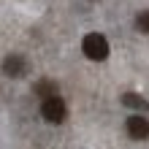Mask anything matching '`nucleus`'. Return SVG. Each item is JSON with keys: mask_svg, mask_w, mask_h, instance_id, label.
<instances>
[{"mask_svg": "<svg viewBox=\"0 0 149 149\" xmlns=\"http://www.w3.org/2000/svg\"><path fill=\"white\" fill-rule=\"evenodd\" d=\"M33 92H36L41 100H46V98L60 95V87H57V81H52V79H38L36 87H33Z\"/></svg>", "mask_w": 149, "mask_h": 149, "instance_id": "nucleus-5", "label": "nucleus"}, {"mask_svg": "<svg viewBox=\"0 0 149 149\" xmlns=\"http://www.w3.org/2000/svg\"><path fill=\"white\" fill-rule=\"evenodd\" d=\"M125 127H127V136L136 138V141H144V138H149V119L144 117V114H133V117H127Z\"/></svg>", "mask_w": 149, "mask_h": 149, "instance_id": "nucleus-4", "label": "nucleus"}, {"mask_svg": "<svg viewBox=\"0 0 149 149\" xmlns=\"http://www.w3.org/2000/svg\"><path fill=\"white\" fill-rule=\"evenodd\" d=\"M81 52H84L87 60L103 63V60L109 57V41H106V36H100V33H90V36H84V41H81Z\"/></svg>", "mask_w": 149, "mask_h": 149, "instance_id": "nucleus-1", "label": "nucleus"}, {"mask_svg": "<svg viewBox=\"0 0 149 149\" xmlns=\"http://www.w3.org/2000/svg\"><path fill=\"white\" fill-rule=\"evenodd\" d=\"M41 117L46 119L49 125H60V122H65V117H68V106H65V100L60 98V95L41 100Z\"/></svg>", "mask_w": 149, "mask_h": 149, "instance_id": "nucleus-2", "label": "nucleus"}, {"mask_svg": "<svg viewBox=\"0 0 149 149\" xmlns=\"http://www.w3.org/2000/svg\"><path fill=\"white\" fill-rule=\"evenodd\" d=\"M136 27L141 30V33H146V36H149V11H141V14L136 16Z\"/></svg>", "mask_w": 149, "mask_h": 149, "instance_id": "nucleus-7", "label": "nucleus"}, {"mask_svg": "<svg viewBox=\"0 0 149 149\" xmlns=\"http://www.w3.org/2000/svg\"><path fill=\"white\" fill-rule=\"evenodd\" d=\"M122 103H125L127 109H136V111H149V100L141 98L138 92H125L122 95Z\"/></svg>", "mask_w": 149, "mask_h": 149, "instance_id": "nucleus-6", "label": "nucleus"}, {"mask_svg": "<svg viewBox=\"0 0 149 149\" xmlns=\"http://www.w3.org/2000/svg\"><path fill=\"white\" fill-rule=\"evenodd\" d=\"M0 68H3V73L8 79H22V76H27L30 63H27V57H22V54H8Z\"/></svg>", "mask_w": 149, "mask_h": 149, "instance_id": "nucleus-3", "label": "nucleus"}]
</instances>
